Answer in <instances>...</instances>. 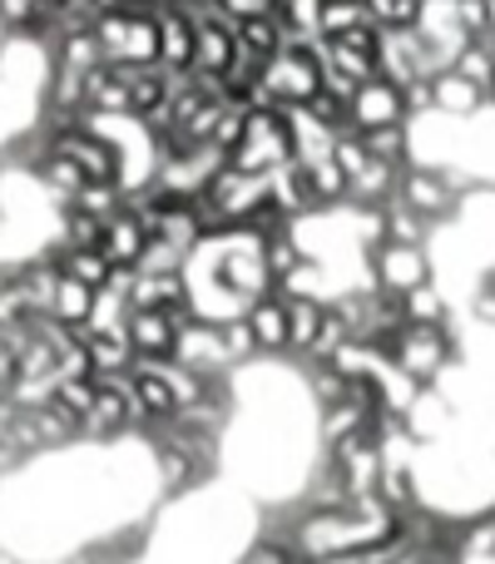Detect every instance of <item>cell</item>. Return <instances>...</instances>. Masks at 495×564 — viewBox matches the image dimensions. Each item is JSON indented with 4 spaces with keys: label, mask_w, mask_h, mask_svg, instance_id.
Returning <instances> with one entry per match:
<instances>
[{
    "label": "cell",
    "mask_w": 495,
    "mask_h": 564,
    "mask_svg": "<svg viewBox=\"0 0 495 564\" xmlns=\"http://www.w3.org/2000/svg\"><path fill=\"white\" fill-rule=\"evenodd\" d=\"M105 65H159V20L154 6H115L95 20Z\"/></svg>",
    "instance_id": "2"
},
{
    "label": "cell",
    "mask_w": 495,
    "mask_h": 564,
    "mask_svg": "<svg viewBox=\"0 0 495 564\" xmlns=\"http://www.w3.org/2000/svg\"><path fill=\"white\" fill-rule=\"evenodd\" d=\"M377 75L391 85H411V79H431V59L421 45L417 25L411 30H381L377 40Z\"/></svg>",
    "instance_id": "5"
},
{
    "label": "cell",
    "mask_w": 495,
    "mask_h": 564,
    "mask_svg": "<svg viewBox=\"0 0 495 564\" xmlns=\"http://www.w3.org/2000/svg\"><path fill=\"white\" fill-rule=\"evenodd\" d=\"M244 322H248L252 341H258V357H282L288 351V297L268 292V297L248 302Z\"/></svg>",
    "instance_id": "9"
},
{
    "label": "cell",
    "mask_w": 495,
    "mask_h": 564,
    "mask_svg": "<svg viewBox=\"0 0 495 564\" xmlns=\"http://www.w3.org/2000/svg\"><path fill=\"white\" fill-rule=\"evenodd\" d=\"M278 20L308 40H322V0H272Z\"/></svg>",
    "instance_id": "17"
},
{
    "label": "cell",
    "mask_w": 495,
    "mask_h": 564,
    "mask_svg": "<svg viewBox=\"0 0 495 564\" xmlns=\"http://www.w3.org/2000/svg\"><path fill=\"white\" fill-rule=\"evenodd\" d=\"M357 25H377L367 0H322V40H337Z\"/></svg>",
    "instance_id": "15"
},
{
    "label": "cell",
    "mask_w": 495,
    "mask_h": 564,
    "mask_svg": "<svg viewBox=\"0 0 495 564\" xmlns=\"http://www.w3.org/2000/svg\"><path fill=\"white\" fill-rule=\"evenodd\" d=\"M125 337L134 347V361H169L179 347V327L169 312L159 307H134L125 322Z\"/></svg>",
    "instance_id": "7"
},
{
    "label": "cell",
    "mask_w": 495,
    "mask_h": 564,
    "mask_svg": "<svg viewBox=\"0 0 495 564\" xmlns=\"http://www.w3.org/2000/svg\"><path fill=\"white\" fill-rule=\"evenodd\" d=\"M367 6H372V20H377L381 30H411L427 0H367Z\"/></svg>",
    "instance_id": "19"
},
{
    "label": "cell",
    "mask_w": 495,
    "mask_h": 564,
    "mask_svg": "<svg viewBox=\"0 0 495 564\" xmlns=\"http://www.w3.org/2000/svg\"><path fill=\"white\" fill-rule=\"evenodd\" d=\"M401 317L407 322H451V302H446V292L437 288V278L401 292Z\"/></svg>",
    "instance_id": "13"
},
{
    "label": "cell",
    "mask_w": 495,
    "mask_h": 564,
    "mask_svg": "<svg viewBox=\"0 0 495 564\" xmlns=\"http://www.w3.org/2000/svg\"><path fill=\"white\" fill-rule=\"evenodd\" d=\"M234 169L248 174H272V169L292 164V134H288V115L282 109H248V124L238 149L228 154Z\"/></svg>",
    "instance_id": "3"
},
{
    "label": "cell",
    "mask_w": 495,
    "mask_h": 564,
    "mask_svg": "<svg viewBox=\"0 0 495 564\" xmlns=\"http://www.w3.org/2000/svg\"><path fill=\"white\" fill-rule=\"evenodd\" d=\"M362 144H367V154L381 159V164H397V169L411 164V129H407V124L367 129V134H362Z\"/></svg>",
    "instance_id": "14"
},
{
    "label": "cell",
    "mask_w": 495,
    "mask_h": 564,
    "mask_svg": "<svg viewBox=\"0 0 495 564\" xmlns=\"http://www.w3.org/2000/svg\"><path fill=\"white\" fill-rule=\"evenodd\" d=\"M154 20H159V65L164 69H194V15L159 0Z\"/></svg>",
    "instance_id": "8"
},
{
    "label": "cell",
    "mask_w": 495,
    "mask_h": 564,
    "mask_svg": "<svg viewBox=\"0 0 495 564\" xmlns=\"http://www.w3.org/2000/svg\"><path fill=\"white\" fill-rule=\"evenodd\" d=\"M302 109H308V115L318 119V124L327 129V134H347V129H352V109H347V99L327 95V89H318V95H312Z\"/></svg>",
    "instance_id": "18"
},
{
    "label": "cell",
    "mask_w": 495,
    "mask_h": 564,
    "mask_svg": "<svg viewBox=\"0 0 495 564\" xmlns=\"http://www.w3.org/2000/svg\"><path fill=\"white\" fill-rule=\"evenodd\" d=\"M367 273L381 292L401 297V292H411V288L437 278V258H431V248H421V243H377L367 253Z\"/></svg>",
    "instance_id": "4"
},
{
    "label": "cell",
    "mask_w": 495,
    "mask_h": 564,
    "mask_svg": "<svg viewBox=\"0 0 495 564\" xmlns=\"http://www.w3.org/2000/svg\"><path fill=\"white\" fill-rule=\"evenodd\" d=\"M431 109L446 119H476L486 109V89L471 85L461 69H441V75H431Z\"/></svg>",
    "instance_id": "10"
},
{
    "label": "cell",
    "mask_w": 495,
    "mask_h": 564,
    "mask_svg": "<svg viewBox=\"0 0 495 564\" xmlns=\"http://www.w3.org/2000/svg\"><path fill=\"white\" fill-rule=\"evenodd\" d=\"M119 6H159V0H119Z\"/></svg>",
    "instance_id": "21"
},
{
    "label": "cell",
    "mask_w": 495,
    "mask_h": 564,
    "mask_svg": "<svg viewBox=\"0 0 495 564\" xmlns=\"http://www.w3.org/2000/svg\"><path fill=\"white\" fill-rule=\"evenodd\" d=\"M486 45H491V55H495V30H491V35H486Z\"/></svg>",
    "instance_id": "22"
},
{
    "label": "cell",
    "mask_w": 495,
    "mask_h": 564,
    "mask_svg": "<svg viewBox=\"0 0 495 564\" xmlns=\"http://www.w3.org/2000/svg\"><path fill=\"white\" fill-rule=\"evenodd\" d=\"M352 129L357 134H367V129H387V124H407V95H401V85H391V79H367V85H357V95H352Z\"/></svg>",
    "instance_id": "6"
},
{
    "label": "cell",
    "mask_w": 495,
    "mask_h": 564,
    "mask_svg": "<svg viewBox=\"0 0 495 564\" xmlns=\"http://www.w3.org/2000/svg\"><path fill=\"white\" fill-rule=\"evenodd\" d=\"M149 243V228L134 208H119L115 218L105 224V238H99V253L109 258L115 268H139V253Z\"/></svg>",
    "instance_id": "11"
},
{
    "label": "cell",
    "mask_w": 495,
    "mask_h": 564,
    "mask_svg": "<svg viewBox=\"0 0 495 564\" xmlns=\"http://www.w3.org/2000/svg\"><path fill=\"white\" fill-rule=\"evenodd\" d=\"M234 35H238V50H244V55H252V59H262V65H268V59L282 50V20H278V10H258V15L238 20Z\"/></svg>",
    "instance_id": "12"
},
{
    "label": "cell",
    "mask_w": 495,
    "mask_h": 564,
    "mask_svg": "<svg viewBox=\"0 0 495 564\" xmlns=\"http://www.w3.org/2000/svg\"><path fill=\"white\" fill-rule=\"evenodd\" d=\"M451 69H461V75H466L471 85L486 89V85H491V75H495V55H491V45H486V40H471V45L456 55V65H451Z\"/></svg>",
    "instance_id": "20"
},
{
    "label": "cell",
    "mask_w": 495,
    "mask_h": 564,
    "mask_svg": "<svg viewBox=\"0 0 495 564\" xmlns=\"http://www.w3.org/2000/svg\"><path fill=\"white\" fill-rule=\"evenodd\" d=\"M65 208H79V214H95V218H105L109 224V218L125 208V188L119 184H85Z\"/></svg>",
    "instance_id": "16"
},
{
    "label": "cell",
    "mask_w": 495,
    "mask_h": 564,
    "mask_svg": "<svg viewBox=\"0 0 495 564\" xmlns=\"http://www.w3.org/2000/svg\"><path fill=\"white\" fill-rule=\"evenodd\" d=\"M322 89V55L318 40L312 45H288L262 65L258 85L248 95V109H288V105H308Z\"/></svg>",
    "instance_id": "1"
}]
</instances>
